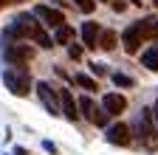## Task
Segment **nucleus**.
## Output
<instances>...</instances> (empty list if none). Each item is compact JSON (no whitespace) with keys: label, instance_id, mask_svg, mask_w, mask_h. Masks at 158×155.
Here are the masks:
<instances>
[{"label":"nucleus","instance_id":"21","mask_svg":"<svg viewBox=\"0 0 158 155\" xmlns=\"http://www.w3.org/2000/svg\"><path fill=\"white\" fill-rule=\"evenodd\" d=\"M150 113H152V121H155V124H158V102H155V104H152V110H150Z\"/></svg>","mask_w":158,"mask_h":155},{"label":"nucleus","instance_id":"2","mask_svg":"<svg viewBox=\"0 0 158 155\" xmlns=\"http://www.w3.org/2000/svg\"><path fill=\"white\" fill-rule=\"evenodd\" d=\"M147 37H152V20H138V23H133V26L122 34L124 51H127V54H135L138 48H141V40H147Z\"/></svg>","mask_w":158,"mask_h":155},{"label":"nucleus","instance_id":"12","mask_svg":"<svg viewBox=\"0 0 158 155\" xmlns=\"http://www.w3.org/2000/svg\"><path fill=\"white\" fill-rule=\"evenodd\" d=\"M116 31H99V43H96V48H105V51H113L116 48Z\"/></svg>","mask_w":158,"mask_h":155},{"label":"nucleus","instance_id":"8","mask_svg":"<svg viewBox=\"0 0 158 155\" xmlns=\"http://www.w3.org/2000/svg\"><path fill=\"white\" fill-rule=\"evenodd\" d=\"M107 141L113 144V147H127L133 138H130V127L127 124H113V127H107Z\"/></svg>","mask_w":158,"mask_h":155},{"label":"nucleus","instance_id":"14","mask_svg":"<svg viewBox=\"0 0 158 155\" xmlns=\"http://www.w3.org/2000/svg\"><path fill=\"white\" fill-rule=\"evenodd\" d=\"M71 37H73V31H71L68 26H59L56 34H54V43H56V45H68V43H71Z\"/></svg>","mask_w":158,"mask_h":155},{"label":"nucleus","instance_id":"25","mask_svg":"<svg viewBox=\"0 0 158 155\" xmlns=\"http://www.w3.org/2000/svg\"><path fill=\"white\" fill-rule=\"evenodd\" d=\"M152 3H155V6H158V0H152Z\"/></svg>","mask_w":158,"mask_h":155},{"label":"nucleus","instance_id":"9","mask_svg":"<svg viewBox=\"0 0 158 155\" xmlns=\"http://www.w3.org/2000/svg\"><path fill=\"white\" fill-rule=\"evenodd\" d=\"M124 107H127V99L122 93H107L105 99H102V110L107 113V116H118V113H124Z\"/></svg>","mask_w":158,"mask_h":155},{"label":"nucleus","instance_id":"19","mask_svg":"<svg viewBox=\"0 0 158 155\" xmlns=\"http://www.w3.org/2000/svg\"><path fill=\"white\" fill-rule=\"evenodd\" d=\"M68 54H71V59H79V56H82V48H79V45H71Z\"/></svg>","mask_w":158,"mask_h":155},{"label":"nucleus","instance_id":"22","mask_svg":"<svg viewBox=\"0 0 158 155\" xmlns=\"http://www.w3.org/2000/svg\"><path fill=\"white\" fill-rule=\"evenodd\" d=\"M152 37H158V20H152Z\"/></svg>","mask_w":158,"mask_h":155},{"label":"nucleus","instance_id":"7","mask_svg":"<svg viewBox=\"0 0 158 155\" xmlns=\"http://www.w3.org/2000/svg\"><path fill=\"white\" fill-rule=\"evenodd\" d=\"M56 96H59V113H65V119L68 121H76L79 119V110H76V102H73V96H71V90H56Z\"/></svg>","mask_w":158,"mask_h":155},{"label":"nucleus","instance_id":"15","mask_svg":"<svg viewBox=\"0 0 158 155\" xmlns=\"http://www.w3.org/2000/svg\"><path fill=\"white\" fill-rule=\"evenodd\" d=\"M73 82H76L79 88H85V90H99L96 79H90V76H85V73H76V76H73Z\"/></svg>","mask_w":158,"mask_h":155},{"label":"nucleus","instance_id":"10","mask_svg":"<svg viewBox=\"0 0 158 155\" xmlns=\"http://www.w3.org/2000/svg\"><path fill=\"white\" fill-rule=\"evenodd\" d=\"M82 40H85V48H96V43H99V26L96 23L82 26Z\"/></svg>","mask_w":158,"mask_h":155},{"label":"nucleus","instance_id":"3","mask_svg":"<svg viewBox=\"0 0 158 155\" xmlns=\"http://www.w3.org/2000/svg\"><path fill=\"white\" fill-rule=\"evenodd\" d=\"M3 82L14 96H28L31 93V76L26 68H9L3 71Z\"/></svg>","mask_w":158,"mask_h":155},{"label":"nucleus","instance_id":"5","mask_svg":"<svg viewBox=\"0 0 158 155\" xmlns=\"http://www.w3.org/2000/svg\"><path fill=\"white\" fill-rule=\"evenodd\" d=\"M34 17H40L45 26H54V28L65 26V14L59 11V9H51V6H37L34 9Z\"/></svg>","mask_w":158,"mask_h":155},{"label":"nucleus","instance_id":"11","mask_svg":"<svg viewBox=\"0 0 158 155\" xmlns=\"http://www.w3.org/2000/svg\"><path fill=\"white\" fill-rule=\"evenodd\" d=\"M141 65L150 68V71H158V45H152L141 54Z\"/></svg>","mask_w":158,"mask_h":155},{"label":"nucleus","instance_id":"20","mask_svg":"<svg viewBox=\"0 0 158 155\" xmlns=\"http://www.w3.org/2000/svg\"><path fill=\"white\" fill-rule=\"evenodd\" d=\"M90 71H93L96 76H102V73H105V65H102V62H93V65H90Z\"/></svg>","mask_w":158,"mask_h":155},{"label":"nucleus","instance_id":"16","mask_svg":"<svg viewBox=\"0 0 158 155\" xmlns=\"http://www.w3.org/2000/svg\"><path fill=\"white\" fill-rule=\"evenodd\" d=\"M110 79H113V85H116V88H133V79H130L127 73H113Z\"/></svg>","mask_w":158,"mask_h":155},{"label":"nucleus","instance_id":"24","mask_svg":"<svg viewBox=\"0 0 158 155\" xmlns=\"http://www.w3.org/2000/svg\"><path fill=\"white\" fill-rule=\"evenodd\" d=\"M3 3H6V0H0V9H3Z\"/></svg>","mask_w":158,"mask_h":155},{"label":"nucleus","instance_id":"23","mask_svg":"<svg viewBox=\"0 0 158 155\" xmlns=\"http://www.w3.org/2000/svg\"><path fill=\"white\" fill-rule=\"evenodd\" d=\"M130 3H135V6H141V0H130Z\"/></svg>","mask_w":158,"mask_h":155},{"label":"nucleus","instance_id":"13","mask_svg":"<svg viewBox=\"0 0 158 155\" xmlns=\"http://www.w3.org/2000/svg\"><path fill=\"white\" fill-rule=\"evenodd\" d=\"M76 110L82 113L85 119H90V116H93V110H96V104H93V99H90V96H82V99L76 102Z\"/></svg>","mask_w":158,"mask_h":155},{"label":"nucleus","instance_id":"18","mask_svg":"<svg viewBox=\"0 0 158 155\" xmlns=\"http://www.w3.org/2000/svg\"><path fill=\"white\" fill-rule=\"evenodd\" d=\"M73 6H76L79 11H85V14H90V11L96 9V0H73Z\"/></svg>","mask_w":158,"mask_h":155},{"label":"nucleus","instance_id":"17","mask_svg":"<svg viewBox=\"0 0 158 155\" xmlns=\"http://www.w3.org/2000/svg\"><path fill=\"white\" fill-rule=\"evenodd\" d=\"M34 43H37L40 48H54V40H51V37H48L45 31H40V34L34 37Z\"/></svg>","mask_w":158,"mask_h":155},{"label":"nucleus","instance_id":"1","mask_svg":"<svg viewBox=\"0 0 158 155\" xmlns=\"http://www.w3.org/2000/svg\"><path fill=\"white\" fill-rule=\"evenodd\" d=\"M40 31H43V28H40V23H37L34 14H17L14 20H11V26L6 28L3 40L6 43L9 40H34Z\"/></svg>","mask_w":158,"mask_h":155},{"label":"nucleus","instance_id":"6","mask_svg":"<svg viewBox=\"0 0 158 155\" xmlns=\"http://www.w3.org/2000/svg\"><path fill=\"white\" fill-rule=\"evenodd\" d=\"M28 59H31V48H26V45H9L6 48V62L11 68H26Z\"/></svg>","mask_w":158,"mask_h":155},{"label":"nucleus","instance_id":"4","mask_svg":"<svg viewBox=\"0 0 158 155\" xmlns=\"http://www.w3.org/2000/svg\"><path fill=\"white\" fill-rule=\"evenodd\" d=\"M37 96H40V102L45 104V110L51 116H59V96L48 82H37Z\"/></svg>","mask_w":158,"mask_h":155}]
</instances>
